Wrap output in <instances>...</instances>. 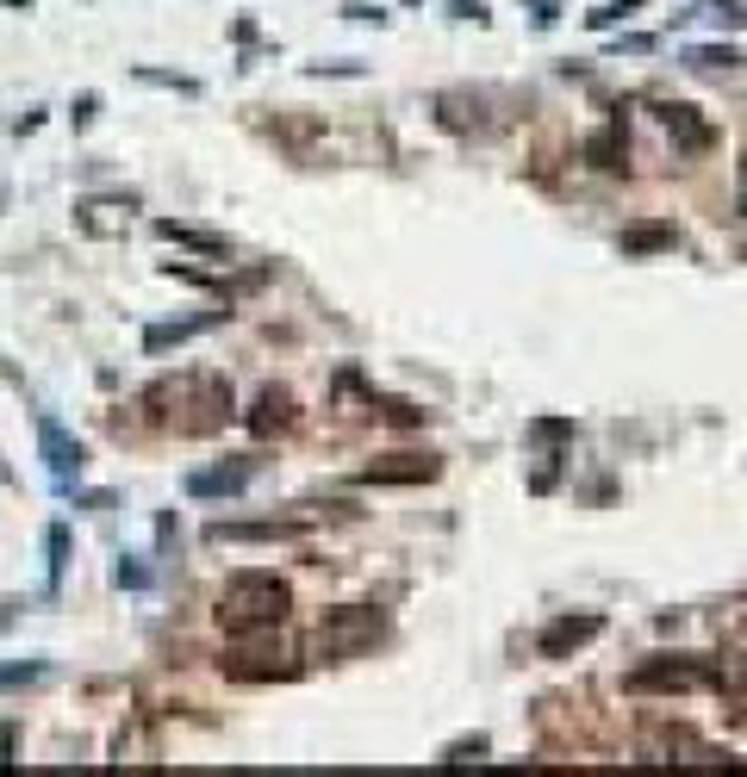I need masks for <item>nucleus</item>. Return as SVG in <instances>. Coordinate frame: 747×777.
Wrapping results in <instances>:
<instances>
[{"instance_id":"obj_1","label":"nucleus","mask_w":747,"mask_h":777,"mask_svg":"<svg viewBox=\"0 0 747 777\" xmlns=\"http://www.w3.org/2000/svg\"><path fill=\"white\" fill-rule=\"evenodd\" d=\"M286 609H293L286 579H274V572H237L219 597V628L224 634H262V628L286 622Z\"/></svg>"},{"instance_id":"obj_9","label":"nucleus","mask_w":747,"mask_h":777,"mask_svg":"<svg viewBox=\"0 0 747 777\" xmlns=\"http://www.w3.org/2000/svg\"><path fill=\"white\" fill-rule=\"evenodd\" d=\"M286 423H293V398L268 386L262 398H256V410H249V430H256V435H274V430H286Z\"/></svg>"},{"instance_id":"obj_5","label":"nucleus","mask_w":747,"mask_h":777,"mask_svg":"<svg viewBox=\"0 0 747 777\" xmlns=\"http://www.w3.org/2000/svg\"><path fill=\"white\" fill-rule=\"evenodd\" d=\"M224 311H206V318H181V324H150L144 330V355H169V348H181V343H194L199 330H212Z\"/></svg>"},{"instance_id":"obj_19","label":"nucleus","mask_w":747,"mask_h":777,"mask_svg":"<svg viewBox=\"0 0 747 777\" xmlns=\"http://www.w3.org/2000/svg\"><path fill=\"white\" fill-rule=\"evenodd\" d=\"M666 243V231H636V237H623V249H660Z\"/></svg>"},{"instance_id":"obj_12","label":"nucleus","mask_w":747,"mask_h":777,"mask_svg":"<svg viewBox=\"0 0 747 777\" xmlns=\"http://www.w3.org/2000/svg\"><path fill=\"white\" fill-rule=\"evenodd\" d=\"M660 119H666V131H673L679 144H691V150H703V144H710V125H698V119H691V107H660Z\"/></svg>"},{"instance_id":"obj_17","label":"nucleus","mask_w":747,"mask_h":777,"mask_svg":"<svg viewBox=\"0 0 747 777\" xmlns=\"http://www.w3.org/2000/svg\"><path fill=\"white\" fill-rule=\"evenodd\" d=\"M137 82H150V87H175V94H199L194 75H162V69H137Z\"/></svg>"},{"instance_id":"obj_11","label":"nucleus","mask_w":747,"mask_h":777,"mask_svg":"<svg viewBox=\"0 0 747 777\" xmlns=\"http://www.w3.org/2000/svg\"><path fill=\"white\" fill-rule=\"evenodd\" d=\"M698 684V671L691 666H641L629 678V691H691Z\"/></svg>"},{"instance_id":"obj_3","label":"nucleus","mask_w":747,"mask_h":777,"mask_svg":"<svg viewBox=\"0 0 747 777\" xmlns=\"http://www.w3.org/2000/svg\"><path fill=\"white\" fill-rule=\"evenodd\" d=\"M38 448H45V467H50V479H57L63 492L82 479V467H88V448H82L57 417H38Z\"/></svg>"},{"instance_id":"obj_10","label":"nucleus","mask_w":747,"mask_h":777,"mask_svg":"<svg viewBox=\"0 0 747 777\" xmlns=\"http://www.w3.org/2000/svg\"><path fill=\"white\" fill-rule=\"evenodd\" d=\"M156 237H162V243H181V249H199V256H231V243H224V237H206V231H194V224H175V218H162V224H156Z\"/></svg>"},{"instance_id":"obj_13","label":"nucleus","mask_w":747,"mask_h":777,"mask_svg":"<svg viewBox=\"0 0 747 777\" xmlns=\"http://www.w3.org/2000/svg\"><path fill=\"white\" fill-rule=\"evenodd\" d=\"M50 671V659H20V666H0V691H25Z\"/></svg>"},{"instance_id":"obj_16","label":"nucleus","mask_w":747,"mask_h":777,"mask_svg":"<svg viewBox=\"0 0 747 777\" xmlns=\"http://www.w3.org/2000/svg\"><path fill=\"white\" fill-rule=\"evenodd\" d=\"M691 63H698V69H735V63H742V50H728V44H723V50H717V44H698Z\"/></svg>"},{"instance_id":"obj_22","label":"nucleus","mask_w":747,"mask_h":777,"mask_svg":"<svg viewBox=\"0 0 747 777\" xmlns=\"http://www.w3.org/2000/svg\"><path fill=\"white\" fill-rule=\"evenodd\" d=\"M0 479H13V467H7V460H0Z\"/></svg>"},{"instance_id":"obj_6","label":"nucleus","mask_w":747,"mask_h":777,"mask_svg":"<svg viewBox=\"0 0 747 777\" xmlns=\"http://www.w3.org/2000/svg\"><path fill=\"white\" fill-rule=\"evenodd\" d=\"M418 479H437V460H412V454H399V460H387V467L355 473V485H418Z\"/></svg>"},{"instance_id":"obj_23","label":"nucleus","mask_w":747,"mask_h":777,"mask_svg":"<svg viewBox=\"0 0 747 777\" xmlns=\"http://www.w3.org/2000/svg\"><path fill=\"white\" fill-rule=\"evenodd\" d=\"M0 199H7V187H0Z\"/></svg>"},{"instance_id":"obj_8","label":"nucleus","mask_w":747,"mask_h":777,"mask_svg":"<svg viewBox=\"0 0 747 777\" xmlns=\"http://www.w3.org/2000/svg\"><path fill=\"white\" fill-rule=\"evenodd\" d=\"M243 485H249V467H243V460H237V467H212V473L187 479V492H194V497H237Z\"/></svg>"},{"instance_id":"obj_15","label":"nucleus","mask_w":747,"mask_h":777,"mask_svg":"<svg viewBox=\"0 0 747 777\" xmlns=\"http://www.w3.org/2000/svg\"><path fill=\"white\" fill-rule=\"evenodd\" d=\"M112 579L125 584V591H150V566L137 560V554H125V560L112 566Z\"/></svg>"},{"instance_id":"obj_21","label":"nucleus","mask_w":747,"mask_h":777,"mask_svg":"<svg viewBox=\"0 0 747 777\" xmlns=\"http://www.w3.org/2000/svg\"><path fill=\"white\" fill-rule=\"evenodd\" d=\"M0 7H13V13H32V0H0Z\"/></svg>"},{"instance_id":"obj_2","label":"nucleus","mask_w":747,"mask_h":777,"mask_svg":"<svg viewBox=\"0 0 747 777\" xmlns=\"http://www.w3.org/2000/svg\"><path fill=\"white\" fill-rule=\"evenodd\" d=\"M387 634V616L380 609H330L324 628H318V648L330 653V659H355L362 648H373Z\"/></svg>"},{"instance_id":"obj_4","label":"nucleus","mask_w":747,"mask_h":777,"mask_svg":"<svg viewBox=\"0 0 747 777\" xmlns=\"http://www.w3.org/2000/svg\"><path fill=\"white\" fill-rule=\"evenodd\" d=\"M306 535V522H212L206 541H299Z\"/></svg>"},{"instance_id":"obj_7","label":"nucleus","mask_w":747,"mask_h":777,"mask_svg":"<svg viewBox=\"0 0 747 777\" xmlns=\"http://www.w3.org/2000/svg\"><path fill=\"white\" fill-rule=\"evenodd\" d=\"M598 628H604L598 616H567V622H554L549 634H542V659H561L567 648H586Z\"/></svg>"},{"instance_id":"obj_14","label":"nucleus","mask_w":747,"mask_h":777,"mask_svg":"<svg viewBox=\"0 0 747 777\" xmlns=\"http://www.w3.org/2000/svg\"><path fill=\"white\" fill-rule=\"evenodd\" d=\"M45 554H50V591H57V579H63V566H69V529H63V522H50Z\"/></svg>"},{"instance_id":"obj_18","label":"nucleus","mask_w":747,"mask_h":777,"mask_svg":"<svg viewBox=\"0 0 747 777\" xmlns=\"http://www.w3.org/2000/svg\"><path fill=\"white\" fill-rule=\"evenodd\" d=\"M94 112H100V94H82V100L69 107V119H75V131H82V125H94Z\"/></svg>"},{"instance_id":"obj_20","label":"nucleus","mask_w":747,"mask_h":777,"mask_svg":"<svg viewBox=\"0 0 747 777\" xmlns=\"http://www.w3.org/2000/svg\"><path fill=\"white\" fill-rule=\"evenodd\" d=\"M467 753H486V735H474V740H455V747H449V758H467Z\"/></svg>"}]
</instances>
